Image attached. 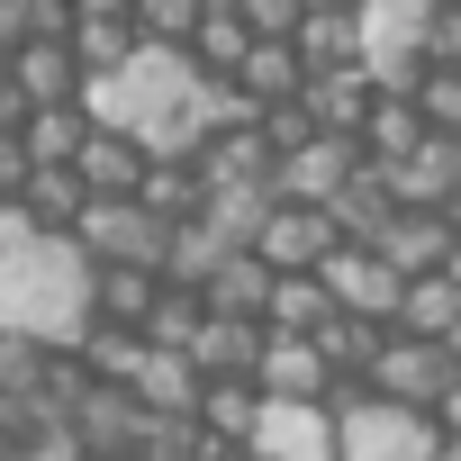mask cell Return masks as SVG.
Returning <instances> with one entry per match:
<instances>
[{"label":"cell","instance_id":"cell-1","mask_svg":"<svg viewBox=\"0 0 461 461\" xmlns=\"http://www.w3.org/2000/svg\"><path fill=\"white\" fill-rule=\"evenodd\" d=\"M100 326V263L82 236H28L0 254V335H37L46 353H82Z\"/></svg>","mask_w":461,"mask_h":461},{"label":"cell","instance_id":"cell-2","mask_svg":"<svg viewBox=\"0 0 461 461\" xmlns=\"http://www.w3.org/2000/svg\"><path fill=\"white\" fill-rule=\"evenodd\" d=\"M326 407H335V425H344V461H443V443H452L425 407H398V398H380L371 380H335Z\"/></svg>","mask_w":461,"mask_h":461},{"label":"cell","instance_id":"cell-3","mask_svg":"<svg viewBox=\"0 0 461 461\" xmlns=\"http://www.w3.org/2000/svg\"><path fill=\"white\" fill-rule=\"evenodd\" d=\"M73 236L91 245V263H136V272H163L172 281V236H181V226L154 217L145 199H91V217L73 226Z\"/></svg>","mask_w":461,"mask_h":461},{"label":"cell","instance_id":"cell-4","mask_svg":"<svg viewBox=\"0 0 461 461\" xmlns=\"http://www.w3.org/2000/svg\"><path fill=\"white\" fill-rule=\"evenodd\" d=\"M434 10H443V0H362L371 73H380L389 91H416V73L434 64Z\"/></svg>","mask_w":461,"mask_h":461},{"label":"cell","instance_id":"cell-5","mask_svg":"<svg viewBox=\"0 0 461 461\" xmlns=\"http://www.w3.org/2000/svg\"><path fill=\"white\" fill-rule=\"evenodd\" d=\"M245 452L254 461H344V425L326 398H272Z\"/></svg>","mask_w":461,"mask_h":461},{"label":"cell","instance_id":"cell-6","mask_svg":"<svg viewBox=\"0 0 461 461\" xmlns=\"http://www.w3.org/2000/svg\"><path fill=\"white\" fill-rule=\"evenodd\" d=\"M452 380H461V362H452L434 335H398V326H389V353H380V371H371V389H380V398H398V407H425V416H434Z\"/></svg>","mask_w":461,"mask_h":461},{"label":"cell","instance_id":"cell-7","mask_svg":"<svg viewBox=\"0 0 461 461\" xmlns=\"http://www.w3.org/2000/svg\"><path fill=\"white\" fill-rule=\"evenodd\" d=\"M353 236H344V226H335V208H299V199H281L272 217H263V263L272 272H326L335 254H344Z\"/></svg>","mask_w":461,"mask_h":461},{"label":"cell","instance_id":"cell-8","mask_svg":"<svg viewBox=\"0 0 461 461\" xmlns=\"http://www.w3.org/2000/svg\"><path fill=\"white\" fill-rule=\"evenodd\" d=\"M362 163H371V145H362V136H317V145L281 154L272 190H281V199H299V208H335V199H344V181H353Z\"/></svg>","mask_w":461,"mask_h":461},{"label":"cell","instance_id":"cell-9","mask_svg":"<svg viewBox=\"0 0 461 461\" xmlns=\"http://www.w3.org/2000/svg\"><path fill=\"white\" fill-rule=\"evenodd\" d=\"M326 290H335L344 317H380V326H398V308H407V272H398L380 245H344V254L326 263Z\"/></svg>","mask_w":461,"mask_h":461},{"label":"cell","instance_id":"cell-10","mask_svg":"<svg viewBox=\"0 0 461 461\" xmlns=\"http://www.w3.org/2000/svg\"><path fill=\"white\" fill-rule=\"evenodd\" d=\"M73 425H82V443H91L100 461H136V452H145L154 407H145L136 389H118V380H91V398L73 407Z\"/></svg>","mask_w":461,"mask_h":461},{"label":"cell","instance_id":"cell-11","mask_svg":"<svg viewBox=\"0 0 461 461\" xmlns=\"http://www.w3.org/2000/svg\"><path fill=\"white\" fill-rule=\"evenodd\" d=\"M371 245H380V254H389V263H398L407 281H425V272H443V263H452L461 226H452L443 208H398V217L380 226V236H371Z\"/></svg>","mask_w":461,"mask_h":461},{"label":"cell","instance_id":"cell-12","mask_svg":"<svg viewBox=\"0 0 461 461\" xmlns=\"http://www.w3.org/2000/svg\"><path fill=\"white\" fill-rule=\"evenodd\" d=\"M299 55H308V73H371L362 0H326V10H308V28H299Z\"/></svg>","mask_w":461,"mask_h":461},{"label":"cell","instance_id":"cell-13","mask_svg":"<svg viewBox=\"0 0 461 461\" xmlns=\"http://www.w3.org/2000/svg\"><path fill=\"white\" fill-rule=\"evenodd\" d=\"M10 73H19V91H28L37 109H55V100H82V91H91V64H82V46H73V37H28V46L10 55Z\"/></svg>","mask_w":461,"mask_h":461},{"label":"cell","instance_id":"cell-14","mask_svg":"<svg viewBox=\"0 0 461 461\" xmlns=\"http://www.w3.org/2000/svg\"><path fill=\"white\" fill-rule=\"evenodd\" d=\"M380 172H389L398 208H452V190H461V136H425L407 163H380Z\"/></svg>","mask_w":461,"mask_h":461},{"label":"cell","instance_id":"cell-15","mask_svg":"<svg viewBox=\"0 0 461 461\" xmlns=\"http://www.w3.org/2000/svg\"><path fill=\"white\" fill-rule=\"evenodd\" d=\"M190 353H199L208 380H254L263 353H272V326H263V317H217V308H208V326H199Z\"/></svg>","mask_w":461,"mask_h":461},{"label":"cell","instance_id":"cell-16","mask_svg":"<svg viewBox=\"0 0 461 461\" xmlns=\"http://www.w3.org/2000/svg\"><path fill=\"white\" fill-rule=\"evenodd\" d=\"M73 172L91 181V199H136V190H145V172H154V154H145V136L91 127V145H82V163H73Z\"/></svg>","mask_w":461,"mask_h":461},{"label":"cell","instance_id":"cell-17","mask_svg":"<svg viewBox=\"0 0 461 461\" xmlns=\"http://www.w3.org/2000/svg\"><path fill=\"white\" fill-rule=\"evenodd\" d=\"M236 82H245V100H254V109H281V100H308V82H317V73H308L299 37H254V55H245V73H236Z\"/></svg>","mask_w":461,"mask_h":461},{"label":"cell","instance_id":"cell-18","mask_svg":"<svg viewBox=\"0 0 461 461\" xmlns=\"http://www.w3.org/2000/svg\"><path fill=\"white\" fill-rule=\"evenodd\" d=\"M263 398H326L335 389V362H326V344L317 335H272V353H263Z\"/></svg>","mask_w":461,"mask_h":461},{"label":"cell","instance_id":"cell-19","mask_svg":"<svg viewBox=\"0 0 461 461\" xmlns=\"http://www.w3.org/2000/svg\"><path fill=\"white\" fill-rule=\"evenodd\" d=\"M199 172H208V190H245V181H272L281 154H272V136H263V118H254V127L208 136V145H199Z\"/></svg>","mask_w":461,"mask_h":461},{"label":"cell","instance_id":"cell-20","mask_svg":"<svg viewBox=\"0 0 461 461\" xmlns=\"http://www.w3.org/2000/svg\"><path fill=\"white\" fill-rule=\"evenodd\" d=\"M127 389H136L154 416H199V398H208V371H199V353H163V344H154V353H145V371H136Z\"/></svg>","mask_w":461,"mask_h":461},{"label":"cell","instance_id":"cell-21","mask_svg":"<svg viewBox=\"0 0 461 461\" xmlns=\"http://www.w3.org/2000/svg\"><path fill=\"white\" fill-rule=\"evenodd\" d=\"M380 91H389L380 73H317V82H308V109H317L326 136H362L371 109H380Z\"/></svg>","mask_w":461,"mask_h":461},{"label":"cell","instance_id":"cell-22","mask_svg":"<svg viewBox=\"0 0 461 461\" xmlns=\"http://www.w3.org/2000/svg\"><path fill=\"white\" fill-rule=\"evenodd\" d=\"M263 380H208V398H199V425H208V443L217 452H245L254 443V425H263Z\"/></svg>","mask_w":461,"mask_h":461},{"label":"cell","instance_id":"cell-23","mask_svg":"<svg viewBox=\"0 0 461 461\" xmlns=\"http://www.w3.org/2000/svg\"><path fill=\"white\" fill-rule=\"evenodd\" d=\"M272 290H281V272H272L263 254H236V263H226V272L199 290V299H208L217 317H263V326H272Z\"/></svg>","mask_w":461,"mask_h":461},{"label":"cell","instance_id":"cell-24","mask_svg":"<svg viewBox=\"0 0 461 461\" xmlns=\"http://www.w3.org/2000/svg\"><path fill=\"white\" fill-rule=\"evenodd\" d=\"M163 272H136V263H100V326H136L145 335V317L163 308Z\"/></svg>","mask_w":461,"mask_h":461},{"label":"cell","instance_id":"cell-25","mask_svg":"<svg viewBox=\"0 0 461 461\" xmlns=\"http://www.w3.org/2000/svg\"><path fill=\"white\" fill-rule=\"evenodd\" d=\"M434 127H425V109H416V91H380V109H371V127H362V145H371V163H407L416 145H425Z\"/></svg>","mask_w":461,"mask_h":461},{"label":"cell","instance_id":"cell-26","mask_svg":"<svg viewBox=\"0 0 461 461\" xmlns=\"http://www.w3.org/2000/svg\"><path fill=\"white\" fill-rule=\"evenodd\" d=\"M389 217H398V190H389V172H380V163H362V172L344 181V199H335V226H344L353 245H371Z\"/></svg>","mask_w":461,"mask_h":461},{"label":"cell","instance_id":"cell-27","mask_svg":"<svg viewBox=\"0 0 461 461\" xmlns=\"http://www.w3.org/2000/svg\"><path fill=\"white\" fill-rule=\"evenodd\" d=\"M19 136H28L37 172H46V163H82V145H91V109H82V100H55V109H37Z\"/></svg>","mask_w":461,"mask_h":461},{"label":"cell","instance_id":"cell-28","mask_svg":"<svg viewBox=\"0 0 461 461\" xmlns=\"http://www.w3.org/2000/svg\"><path fill=\"white\" fill-rule=\"evenodd\" d=\"M28 208H37V226H55V236H73V226L91 217V181H82L73 163H46V172L28 181Z\"/></svg>","mask_w":461,"mask_h":461},{"label":"cell","instance_id":"cell-29","mask_svg":"<svg viewBox=\"0 0 461 461\" xmlns=\"http://www.w3.org/2000/svg\"><path fill=\"white\" fill-rule=\"evenodd\" d=\"M326 317H335L326 272H281V290H272V335H317Z\"/></svg>","mask_w":461,"mask_h":461},{"label":"cell","instance_id":"cell-30","mask_svg":"<svg viewBox=\"0 0 461 461\" xmlns=\"http://www.w3.org/2000/svg\"><path fill=\"white\" fill-rule=\"evenodd\" d=\"M461 326V281L452 272H425V281H407V308H398V335H452Z\"/></svg>","mask_w":461,"mask_h":461},{"label":"cell","instance_id":"cell-31","mask_svg":"<svg viewBox=\"0 0 461 461\" xmlns=\"http://www.w3.org/2000/svg\"><path fill=\"white\" fill-rule=\"evenodd\" d=\"M199 73H217V82H236L245 73V55H254V19L245 10H208V28H199Z\"/></svg>","mask_w":461,"mask_h":461},{"label":"cell","instance_id":"cell-32","mask_svg":"<svg viewBox=\"0 0 461 461\" xmlns=\"http://www.w3.org/2000/svg\"><path fill=\"white\" fill-rule=\"evenodd\" d=\"M208 10L217 0H136V28H145V46H199V28H208Z\"/></svg>","mask_w":461,"mask_h":461},{"label":"cell","instance_id":"cell-33","mask_svg":"<svg viewBox=\"0 0 461 461\" xmlns=\"http://www.w3.org/2000/svg\"><path fill=\"white\" fill-rule=\"evenodd\" d=\"M199 326H208V299L172 281V290H163V308L145 317V344H163V353H190V344H199Z\"/></svg>","mask_w":461,"mask_h":461},{"label":"cell","instance_id":"cell-34","mask_svg":"<svg viewBox=\"0 0 461 461\" xmlns=\"http://www.w3.org/2000/svg\"><path fill=\"white\" fill-rule=\"evenodd\" d=\"M416 109L434 136H461V64H425L416 73Z\"/></svg>","mask_w":461,"mask_h":461},{"label":"cell","instance_id":"cell-35","mask_svg":"<svg viewBox=\"0 0 461 461\" xmlns=\"http://www.w3.org/2000/svg\"><path fill=\"white\" fill-rule=\"evenodd\" d=\"M46 362H55V353H46L37 335H0V398H28V389L46 380Z\"/></svg>","mask_w":461,"mask_h":461},{"label":"cell","instance_id":"cell-36","mask_svg":"<svg viewBox=\"0 0 461 461\" xmlns=\"http://www.w3.org/2000/svg\"><path fill=\"white\" fill-rule=\"evenodd\" d=\"M19 461H100V452L82 443V425H46V434L19 443Z\"/></svg>","mask_w":461,"mask_h":461},{"label":"cell","instance_id":"cell-37","mask_svg":"<svg viewBox=\"0 0 461 461\" xmlns=\"http://www.w3.org/2000/svg\"><path fill=\"white\" fill-rule=\"evenodd\" d=\"M308 10H317V0H245L254 37H299V28H308Z\"/></svg>","mask_w":461,"mask_h":461},{"label":"cell","instance_id":"cell-38","mask_svg":"<svg viewBox=\"0 0 461 461\" xmlns=\"http://www.w3.org/2000/svg\"><path fill=\"white\" fill-rule=\"evenodd\" d=\"M28 118H37V100L19 91V73H10V64H0V136H10V127H28Z\"/></svg>","mask_w":461,"mask_h":461},{"label":"cell","instance_id":"cell-39","mask_svg":"<svg viewBox=\"0 0 461 461\" xmlns=\"http://www.w3.org/2000/svg\"><path fill=\"white\" fill-rule=\"evenodd\" d=\"M434 64H461V0L434 10Z\"/></svg>","mask_w":461,"mask_h":461},{"label":"cell","instance_id":"cell-40","mask_svg":"<svg viewBox=\"0 0 461 461\" xmlns=\"http://www.w3.org/2000/svg\"><path fill=\"white\" fill-rule=\"evenodd\" d=\"M434 425H443V434H461V380L443 389V407H434Z\"/></svg>","mask_w":461,"mask_h":461},{"label":"cell","instance_id":"cell-41","mask_svg":"<svg viewBox=\"0 0 461 461\" xmlns=\"http://www.w3.org/2000/svg\"><path fill=\"white\" fill-rule=\"evenodd\" d=\"M443 353H452V362H461V326H452V335H443Z\"/></svg>","mask_w":461,"mask_h":461},{"label":"cell","instance_id":"cell-42","mask_svg":"<svg viewBox=\"0 0 461 461\" xmlns=\"http://www.w3.org/2000/svg\"><path fill=\"white\" fill-rule=\"evenodd\" d=\"M208 461H254V452H208Z\"/></svg>","mask_w":461,"mask_h":461},{"label":"cell","instance_id":"cell-43","mask_svg":"<svg viewBox=\"0 0 461 461\" xmlns=\"http://www.w3.org/2000/svg\"><path fill=\"white\" fill-rule=\"evenodd\" d=\"M443 272H452V281H461V245H452V263H443Z\"/></svg>","mask_w":461,"mask_h":461},{"label":"cell","instance_id":"cell-44","mask_svg":"<svg viewBox=\"0 0 461 461\" xmlns=\"http://www.w3.org/2000/svg\"><path fill=\"white\" fill-rule=\"evenodd\" d=\"M443 461H461V434H452V443H443Z\"/></svg>","mask_w":461,"mask_h":461}]
</instances>
